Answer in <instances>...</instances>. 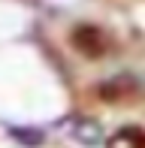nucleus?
Wrapping results in <instances>:
<instances>
[]
</instances>
